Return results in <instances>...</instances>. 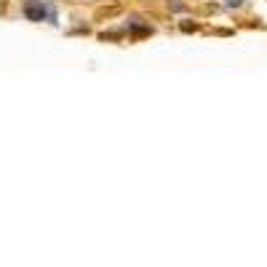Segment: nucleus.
<instances>
[{
  "label": "nucleus",
  "instance_id": "obj_4",
  "mask_svg": "<svg viewBox=\"0 0 267 267\" xmlns=\"http://www.w3.org/2000/svg\"><path fill=\"white\" fill-rule=\"evenodd\" d=\"M99 38H102V40H120V38H123V32H102Z\"/></svg>",
  "mask_w": 267,
  "mask_h": 267
},
{
  "label": "nucleus",
  "instance_id": "obj_7",
  "mask_svg": "<svg viewBox=\"0 0 267 267\" xmlns=\"http://www.w3.org/2000/svg\"><path fill=\"white\" fill-rule=\"evenodd\" d=\"M227 6H240V0H227Z\"/></svg>",
  "mask_w": 267,
  "mask_h": 267
},
{
  "label": "nucleus",
  "instance_id": "obj_5",
  "mask_svg": "<svg viewBox=\"0 0 267 267\" xmlns=\"http://www.w3.org/2000/svg\"><path fill=\"white\" fill-rule=\"evenodd\" d=\"M182 32H198V25L195 21H182Z\"/></svg>",
  "mask_w": 267,
  "mask_h": 267
},
{
  "label": "nucleus",
  "instance_id": "obj_2",
  "mask_svg": "<svg viewBox=\"0 0 267 267\" xmlns=\"http://www.w3.org/2000/svg\"><path fill=\"white\" fill-rule=\"evenodd\" d=\"M120 11H123L120 6H110V8H96L94 19H96V21H104V19H112V16H118Z\"/></svg>",
  "mask_w": 267,
  "mask_h": 267
},
{
  "label": "nucleus",
  "instance_id": "obj_3",
  "mask_svg": "<svg viewBox=\"0 0 267 267\" xmlns=\"http://www.w3.org/2000/svg\"><path fill=\"white\" fill-rule=\"evenodd\" d=\"M131 35L134 38H147V35H153V27H134Z\"/></svg>",
  "mask_w": 267,
  "mask_h": 267
},
{
  "label": "nucleus",
  "instance_id": "obj_6",
  "mask_svg": "<svg viewBox=\"0 0 267 267\" xmlns=\"http://www.w3.org/2000/svg\"><path fill=\"white\" fill-rule=\"evenodd\" d=\"M168 8H171V11H184V6H182V3H168Z\"/></svg>",
  "mask_w": 267,
  "mask_h": 267
},
{
  "label": "nucleus",
  "instance_id": "obj_1",
  "mask_svg": "<svg viewBox=\"0 0 267 267\" xmlns=\"http://www.w3.org/2000/svg\"><path fill=\"white\" fill-rule=\"evenodd\" d=\"M25 16L30 21H43L45 16H54V14L40 3V0H27V3H25Z\"/></svg>",
  "mask_w": 267,
  "mask_h": 267
}]
</instances>
